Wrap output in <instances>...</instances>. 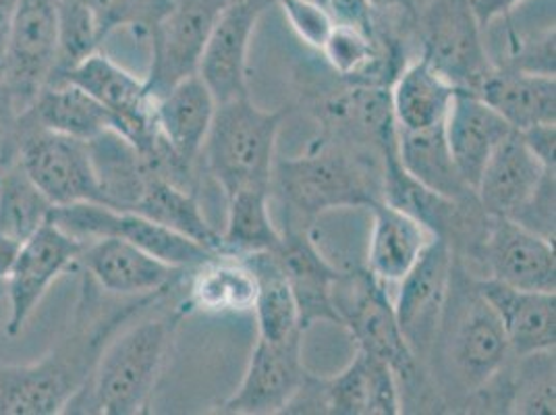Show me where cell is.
<instances>
[{"label": "cell", "instance_id": "ba28073f", "mask_svg": "<svg viewBox=\"0 0 556 415\" xmlns=\"http://www.w3.org/2000/svg\"><path fill=\"white\" fill-rule=\"evenodd\" d=\"M332 303L359 349L387 362L396 378H416L417 357L396 323L384 282L370 273H343L332 289Z\"/></svg>", "mask_w": 556, "mask_h": 415}, {"label": "cell", "instance_id": "8fae6325", "mask_svg": "<svg viewBox=\"0 0 556 415\" xmlns=\"http://www.w3.org/2000/svg\"><path fill=\"white\" fill-rule=\"evenodd\" d=\"M61 81H70L90 93L115 116L116 131L138 148L141 159H148L156 150L161 136L154 123V98L148 92L146 79H138L98 50L75 65Z\"/></svg>", "mask_w": 556, "mask_h": 415}, {"label": "cell", "instance_id": "ffe728a7", "mask_svg": "<svg viewBox=\"0 0 556 415\" xmlns=\"http://www.w3.org/2000/svg\"><path fill=\"white\" fill-rule=\"evenodd\" d=\"M476 289L503 324L510 355L523 357L555 349V293L515 289L490 277L480 280Z\"/></svg>", "mask_w": 556, "mask_h": 415}, {"label": "cell", "instance_id": "836d02e7", "mask_svg": "<svg viewBox=\"0 0 556 415\" xmlns=\"http://www.w3.org/2000/svg\"><path fill=\"white\" fill-rule=\"evenodd\" d=\"M257 277V298L254 312L257 318V339L282 343L295 335H302L300 310L293 291L278 266L273 252L243 255Z\"/></svg>", "mask_w": 556, "mask_h": 415}, {"label": "cell", "instance_id": "d6986e66", "mask_svg": "<svg viewBox=\"0 0 556 415\" xmlns=\"http://www.w3.org/2000/svg\"><path fill=\"white\" fill-rule=\"evenodd\" d=\"M551 173L555 171L538 161L521 134L513 129L486 162L476 185V200L486 216L515 221Z\"/></svg>", "mask_w": 556, "mask_h": 415}, {"label": "cell", "instance_id": "74e56055", "mask_svg": "<svg viewBox=\"0 0 556 415\" xmlns=\"http://www.w3.org/2000/svg\"><path fill=\"white\" fill-rule=\"evenodd\" d=\"M323 52L330 67L343 77L366 75L376 70L382 61L380 38L351 25H334L323 47Z\"/></svg>", "mask_w": 556, "mask_h": 415}, {"label": "cell", "instance_id": "ee69618b", "mask_svg": "<svg viewBox=\"0 0 556 415\" xmlns=\"http://www.w3.org/2000/svg\"><path fill=\"white\" fill-rule=\"evenodd\" d=\"M473 15L482 29L501 17H509L510 13L523 2V0H469Z\"/></svg>", "mask_w": 556, "mask_h": 415}, {"label": "cell", "instance_id": "f1b7e54d", "mask_svg": "<svg viewBox=\"0 0 556 415\" xmlns=\"http://www.w3.org/2000/svg\"><path fill=\"white\" fill-rule=\"evenodd\" d=\"M20 116L38 127L84 141L106 129L116 131L115 116L70 81L47 84Z\"/></svg>", "mask_w": 556, "mask_h": 415}, {"label": "cell", "instance_id": "4316f807", "mask_svg": "<svg viewBox=\"0 0 556 415\" xmlns=\"http://www.w3.org/2000/svg\"><path fill=\"white\" fill-rule=\"evenodd\" d=\"M396 156L405 173L430 191L457 204L478 202L476 191L465 184L451 156L444 136V123L421 131L396 127Z\"/></svg>", "mask_w": 556, "mask_h": 415}, {"label": "cell", "instance_id": "7402d4cb", "mask_svg": "<svg viewBox=\"0 0 556 415\" xmlns=\"http://www.w3.org/2000/svg\"><path fill=\"white\" fill-rule=\"evenodd\" d=\"M273 254L298 301L303 330L316 320L341 324L332 289L343 271L326 260L307 231L282 232V243Z\"/></svg>", "mask_w": 556, "mask_h": 415}, {"label": "cell", "instance_id": "30bf717a", "mask_svg": "<svg viewBox=\"0 0 556 415\" xmlns=\"http://www.w3.org/2000/svg\"><path fill=\"white\" fill-rule=\"evenodd\" d=\"M56 2L20 0L0 67V86L20 115L47 86L56 65Z\"/></svg>", "mask_w": 556, "mask_h": 415}, {"label": "cell", "instance_id": "60d3db41", "mask_svg": "<svg viewBox=\"0 0 556 415\" xmlns=\"http://www.w3.org/2000/svg\"><path fill=\"white\" fill-rule=\"evenodd\" d=\"M328 11L337 24L357 27L370 36H378V20L368 4V0H326Z\"/></svg>", "mask_w": 556, "mask_h": 415}, {"label": "cell", "instance_id": "6da1fadb", "mask_svg": "<svg viewBox=\"0 0 556 415\" xmlns=\"http://www.w3.org/2000/svg\"><path fill=\"white\" fill-rule=\"evenodd\" d=\"M179 314H161L127 326L102 349L84 389L65 414H143L150 405Z\"/></svg>", "mask_w": 556, "mask_h": 415}, {"label": "cell", "instance_id": "5b68a950", "mask_svg": "<svg viewBox=\"0 0 556 415\" xmlns=\"http://www.w3.org/2000/svg\"><path fill=\"white\" fill-rule=\"evenodd\" d=\"M17 161L52 206L102 204L88 141L38 127L20 116Z\"/></svg>", "mask_w": 556, "mask_h": 415}, {"label": "cell", "instance_id": "4dcf8cb0", "mask_svg": "<svg viewBox=\"0 0 556 415\" xmlns=\"http://www.w3.org/2000/svg\"><path fill=\"white\" fill-rule=\"evenodd\" d=\"M88 146L102 204L116 210H131L152 168L141 159L138 148L115 129L102 131L90 139Z\"/></svg>", "mask_w": 556, "mask_h": 415}, {"label": "cell", "instance_id": "ab89813d", "mask_svg": "<svg viewBox=\"0 0 556 415\" xmlns=\"http://www.w3.org/2000/svg\"><path fill=\"white\" fill-rule=\"evenodd\" d=\"M280 4L285 17L289 20L295 34L302 38L307 47L323 50L332 27L337 25L332 13L325 4L314 0H275Z\"/></svg>", "mask_w": 556, "mask_h": 415}, {"label": "cell", "instance_id": "d4e9b609", "mask_svg": "<svg viewBox=\"0 0 556 415\" xmlns=\"http://www.w3.org/2000/svg\"><path fill=\"white\" fill-rule=\"evenodd\" d=\"M515 131L556 123L555 75L532 71L492 70L476 92Z\"/></svg>", "mask_w": 556, "mask_h": 415}, {"label": "cell", "instance_id": "5bb4252c", "mask_svg": "<svg viewBox=\"0 0 556 415\" xmlns=\"http://www.w3.org/2000/svg\"><path fill=\"white\" fill-rule=\"evenodd\" d=\"M303 368L302 335L282 343L257 339L248 372L231 399L220 405V414H285L307 380Z\"/></svg>", "mask_w": 556, "mask_h": 415}, {"label": "cell", "instance_id": "ac0fdd59", "mask_svg": "<svg viewBox=\"0 0 556 415\" xmlns=\"http://www.w3.org/2000/svg\"><path fill=\"white\" fill-rule=\"evenodd\" d=\"M448 351L467 391L484 389L507 366L510 347L505 328L478 289L464 300L451 330Z\"/></svg>", "mask_w": 556, "mask_h": 415}, {"label": "cell", "instance_id": "c3c4849f", "mask_svg": "<svg viewBox=\"0 0 556 415\" xmlns=\"http://www.w3.org/2000/svg\"><path fill=\"white\" fill-rule=\"evenodd\" d=\"M314 2H320V4H325L326 9H328V4H326V0H314Z\"/></svg>", "mask_w": 556, "mask_h": 415}, {"label": "cell", "instance_id": "3957f363", "mask_svg": "<svg viewBox=\"0 0 556 415\" xmlns=\"http://www.w3.org/2000/svg\"><path fill=\"white\" fill-rule=\"evenodd\" d=\"M282 118L285 111H264L255 106L250 96L216 104L202 154L225 198L241 187L273 185Z\"/></svg>", "mask_w": 556, "mask_h": 415}, {"label": "cell", "instance_id": "603a6c76", "mask_svg": "<svg viewBox=\"0 0 556 415\" xmlns=\"http://www.w3.org/2000/svg\"><path fill=\"white\" fill-rule=\"evenodd\" d=\"M510 131L509 123L478 93L462 90L453 98L444 118V136L465 184L473 191L490 156Z\"/></svg>", "mask_w": 556, "mask_h": 415}, {"label": "cell", "instance_id": "2e32d148", "mask_svg": "<svg viewBox=\"0 0 556 415\" xmlns=\"http://www.w3.org/2000/svg\"><path fill=\"white\" fill-rule=\"evenodd\" d=\"M486 218L484 252L490 278L515 289L555 293L556 260L553 241L510 218Z\"/></svg>", "mask_w": 556, "mask_h": 415}, {"label": "cell", "instance_id": "b9f144b4", "mask_svg": "<svg viewBox=\"0 0 556 415\" xmlns=\"http://www.w3.org/2000/svg\"><path fill=\"white\" fill-rule=\"evenodd\" d=\"M17 121L20 111L0 86V166L17 159Z\"/></svg>", "mask_w": 556, "mask_h": 415}, {"label": "cell", "instance_id": "7c38bea8", "mask_svg": "<svg viewBox=\"0 0 556 415\" xmlns=\"http://www.w3.org/2000/svg\"><path fill=\"white\" fill-rule=\"evenodd\" d=\"M453 273V246L434 235L416 266L399 280L394 316L416 357L428 353L439 341Z\"/></svg>", "mask_w": 556, "mask_h": 415}, {"label": "cell", "instance_id": "f35d334b", "mask_svg": "<svg viewBox=\"0 0 556 415\" xmlns=\"http://www.w3.org/2000/svg\"><path fill=\"white\" fill-rule=\"evenodd\" d=\"M92 11L102 38L106 40L118 27L148 32L161 20L168 0H84Z\"/></svg>", "mask_w": 556, "mask_h": 415}, {"label": "cell", "instance_id": "484cf974", "mask_svg": "<svg viewBox=\"0 0 556 415\" xmlns=\"http://www.w3.org/2000/svg\"><path fill=\"white\" fill-rule=\"evenodd\" d=\"M368 273L380 282H399L414 266L434 237L407 212L378 200L371 204Z\"/></svg>", "mask_w": 556, "mask_h": 415}, {"label": "cell", "instance_id": "e575fe53", "mask_svg": "<svg viewBox=\"0 0 556 415\" xmlns=\"http://www.w3.org/2000/svg\"><path fill=\"white\" fill-rule=\"evenodd\" d=\"M52 204L29 179L22 162L0 166V232L24 243L50 221Z\"/></svg>", "mask_w": 556, "mask_h": 415}, {"label": "cell", "instance_id": "52a82bcc", "mask_svg": "<svg viewBox=\"0 0 556 415\" xmlns=\"http://www.w3.org/2000/svg\"><path fill=\"white\" fill-rule=\"evenodd\" d=\"M421 59L465 92H476L494 70L469 0H428L417 15Z\"/></svg>", "mask_w": 556, "mask_h": 415}, {"label": "cell", "instance_id": "1f68e13d", "mask_svg": "<svg viewBox=\"0 0 556 415\" xmlns=\"http://www.w3.org/2000/svg\"><path fill=\"white\" fill-rule=\"evenodd\" d=\"M129 212H138L163 227L181 232L212 252H223L220 232L214 231V227L206 221L195 196L154 171H150L143 191Z\"/></svg>", "mask_w": 556, "mask_h": 415}, {"label": "cell", "instance_id": "e0dca14e", "mask_svg": "<svg viewBox=\"0 0 556 415\" xmlns=\"http://www.w3.org/2000/svg\"><path fill=\"white\" fill-rule=\"evenodd\" d=\"M79 268L106 293L139 298L163 293L186 273L121 237H98L84 243Z\"/></svg>", "mask_w": 556, "mask_h": 415}, {"label": "cell", "instance_id": "cb8c5ba5", "mask_svg": "<svg viewBox=\"0 0 556 415\" xmlns=\"http://www.w3.org/2000/svg\"><path fill=\"white\" fill-rule=\"evenodd\" d=\"M393 368L380 357L357 349L341 374L323 380L325 414L396 415L403 412Z\"/></svg>", "mask_w": 556, "mask_h": 415}, {"label": "cell", "instance_id": "83f0119b", "mask_svg": "<svg viewBox=\"0 0 556 415\" xmlns=\"http://www.w3.org/2000/svg\"><path fill=\"white\" fill-rule=\"evenodd\" d=\"M187 305L206 314H239L254 310L257 277L239 254L218 252L191 268Z\"/></svg>", "mask_w": 556, "mask_h": 415}, {"label": "cell", "instance_id": "44dd1931", "mask_svg": "<svg viewBox=\"0 0 556 415\" xmlns=\"http://www.w3.org/2000/svg\"><path fill=\"white\" fill-rule=\"evenodd\" d=\"M216 100L195 73L154 98V123L170 154L186 168L202 156Z\"/></svg>", "mask_w": 556, "mask_h": 415}, {"label": "cell", "instance_id": "bcb514c9", "mask_svg": "<svg viewBox=\"0 0 556 415\" xmlns=\"http://www.w3.org/2000/svg\"><path fill=\"white\" fill-rule=\"evenodd\" d=\"M17 7H20V0H0V67H2L4 50H7L11 27H13V22H15Z\"/></svg>", "mask_w": 556, "mask_h": 415}, {"label": "cell", "instance_id": "8d00e7d4", "mask_svg": "<svg viewBox=\"0 0 556 415\" xmlns=\"http://www.w3.org/2000/svg\"><path fill=\"white\" fill-rule=\"evenodd\" d=\"M521 360L513 391L515 414L555 415V353L540 351Z\"/></svg>", "mask_w": 556, "mask_h": 415}, {"label": "cell", "instance_id": "f6af8a7d", "mask_svg": "<svg viewBox=\"0 0 556 415\" xmlns=\"http://www.w3.org/2000/svg\"><path fill=\"white\" fill-rule=\"evenodd\" d=\"M376 20L391 13L399 15L403 20H417V2L416 0H368Z\"/></svg>", "mask_w": 556, "mask_h": 415}, {"label": "cell", "instance_id": "4fadbf2b", "mask_svg": "<svg viewBox=\"0 0 556 415\" xmlns=\"http://www.w3.org/2000/svg\"><path fill=\"white\" fill-rule=\"evenodd\" d=\"M86 241H79L63 231L52 221L45 223L38 231L22 243V250L7 277L9 316L4 330L9 337H17L25 323L45 300L50 285L56 278L79 268V255Z\"/></svg>", "mask_w": 556, "mask_h": 415}, {"label": "cell", "instance_id": "d6a6232c", "mask_svg": "<svg viewBox=\"0 0 556 415\" xmlns=\"http://www.w3.org/2000/svg\"><path fill=\"white\" fill-rule=\"evenodd\" d=\"M268 200L270 187L264 185L241 187L227 198V227L220 232L223 252L239 255L277 252L282 232L273 223Z\"/></svg>", "mask_w": 556, "mask_h": 415}, {"label": "cell", "instance_id": "d590c367", "mask_svg": "<svg viewBox=\"0 0 556 415\" xmlns=\"http://www.w3.org/2000/svg\"><path fill=\"white\" fill-rule=\"evenodd\" d=\"M56 65L52 81H61L75 65L100 50L104 42L92 11L84 0H59L56 2Z\"/></svg>", "mask_w": 556, "mask_h": 415}, {"label": "cell", "instance_id": "7a4b0ae2", "mask_svg": "<svg viewBox=\"0 0 556 415\" xmlns=\"http://www.w3.org/2000/svg\"><path fill=\"white\" fill-rule=\"evenodd\" d=\"M129 316L121 312L106 323L75 324V330L34 364L0 366V415L65 414L84 389L113 330Z\"/></svg>", "mask_w": 556, "mask_h": 415}, {"label": "cell", "instance_id": "8992f818", "mask_svg": "<svg viewBox=\"0 0 556 415\" xmlns=\"http://www.w3.org/2000/svg\"><path fill=\"white\" fill-rule=\"evenodd\" d=\"M50 221L79 241H90L98 237H121L138 246L139 250L159 257L164 264L181 271H191L212 255L218 254L181 232L141 216L138 212L116 210L96 202L54 206L50 212Z\"/></svg>", "mask_w": 556, "mask_h": 415}, {"label": "cell", "instance_id": "7dc6e473", "mask_svg": "<svg viewBox=\"0 0 556 415\" xmlns=\"http://www.w3.org/2000/svg\"><path fill=\"white\" fill-rule=\"evenodd\" d=\"M22 250V243L0 232V280H7Z\"/></svg>", "mask_w": 556, "mask_h": 415}, {"label": "cell", "instance_id": "9c48e42d", "mask_svg": "<svg viewBox=\"0 0 556 415\" xmlns=\"http://www.w3.org/2000/svg\"><path fill=\"white\" fill-rule=\"evenodd\" d=\"M231 0H168L152 25V63L146 77L152 98L195 75L210 34Z\"/></svg>", "mask_w": 556, "mask_h": 415}, {"label": "cell", "instance_id": "7bdbcfd3", "mask_svg": "<svg viewBox=\"0 0 556 415\" xmlns=\"http://www.w3.org/2000/svg\"><path fill=\"white\" fill-rule=\"evenodd\" d=\"M519 134L528 143V148L535 154V159L542 162L546 168L555 171L556 123L535 125L532 129H526Z\"/></svg>", "mask_w": 556, "mask_h": 415}, {"label": "cell", "instance_id": "9a60e30c", "mask_svg": "<svg viewBox=\"0 0 556 415\" xmlns=\"http://www.w3.org/2000/svg\"><path fill=\"white\" fill-rule=\"evenodd\" d=\"M273 0H231L210 34L198 75L216 104L248 98V52L255 25Z\"/></svg>", "mask_w": 556, "mask_h": 415}, {"label": "cell", "instance_id": "f546056e", "mask_svg": "<svg viewBox=\"0 0 556 415\" xmlns=\"http://www.w3.org/2000/svg\"><path fill=\"white\" fill-rule=\"evenodd\" d=\"M457 92L462 90L419 56L399 73L389 92L396 127L421 131L444 123Z\"/></svg>", "mask_w": 556, "mask_h": 415}, {"label": "cell", "instance_id": "277c9868", "mask_svg": "<svg viewBox=\"0 0 556 415\" xmlns=\"http://www.w3.org/2000/svg\"><path fill=\"white\" fill-rule=\"evenodd\" d=\"M273 181L285 204L302 216H320L337 208H370L382 200V185L359 159L337 148L280 159Z\"/></svg>", "mask_w": 556, "mask_h": 415}]
</instances>
